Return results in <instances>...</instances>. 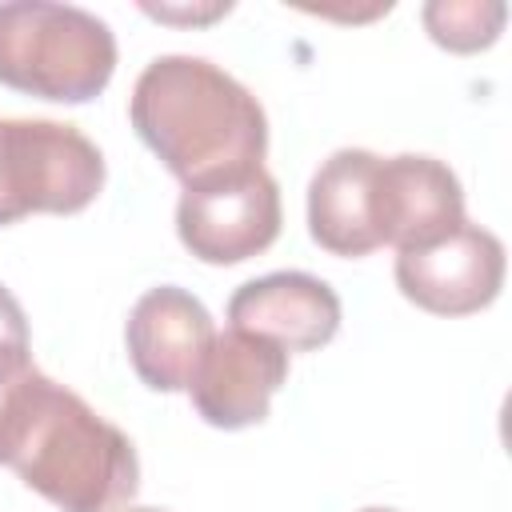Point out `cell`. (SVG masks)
<instances>
[{"label":"cell","mask_w":512,"mask_h":512,"mask_svg":"<svg viewBox=\"0 0 512 512\" xmlns=\"http://www.w3.org/2000/svg\"><path fill=\"white\" fill-rule=\"evenodd\" d=\"M360 512H396V508H360Z\"/></svg>","instance_id":"2e32d148"},{"label":"cell","mask_w":512,"mask_h":512,"mask_svg":"<svg viewBox=\"0 0 512 512\" xmlns=\"http://www.w3.org/2000/svg\"><path fill=\"white\" fill-rule=\"evenodd\" d=\"M32 340H28V316L20 308V300L0 284V380L16 376L20 368L32 364L28 356Z\"/></svg>","instance_id":"4fadbf2b"},{"label":"cell","mask_w":512,"mask_h":512,"mask_svg":"<svg viewBox=\"0 0 512 512\" xmlns=\"http://www.w3.org/2000/svg\"><path fill=\"white\" fill-rule=\"evenodd\" d=\"M216 328L212 312L176 284L148 288L128 312V360L152 392H188Z\"/></svg>","instance_id":"9c48e42d"},{"label":"cell","mask_w":512,"mask_h":512,"mask_svg":"<svg viewBox=\"0 0 512 512\" xmlns=\"http://www.w3.org/2000/svg\"><path fill=\"white\" fill-rule=\"evenodd\" d=\"M504 244L496 232L464 220L432 244L396 252V288L432 316H472L504 288Z\"/></svg>","instance_id":"8992f818"},{"label":"cell","mask_w":512,"mask_h":512,"mask_svg":"<svg viewBox=\"0 0 512 512\" xmlns=\"http://www.w3.org/2000/svg\"><path fill=\"white\" fill-rule=\"evenodd\" d=\"M288 380V352L264 336L228 328L216 332L200 356L188 396L204 424L236 432L268 416L272 396Z\"/></svg>","instance_id":"52a82bcc"},{"label":"cell","mask_w":512,"mask_h":512,"mask_svg":"<svg viewBox=\"0 0 512 512\" xmlns=\"http://www.w3.org/2000/svg\"><path fill=\"white\" fill-rule=\"evenodd\" d=\"M128 120L180 184L256 168L268 152L260 100L204 56H156L132 84Z\"/></svg>","instance_id":"7a4b0ae2"},{"label":"cell","mask_w":512,"mask_h":512,"mask_svg":"<svg viewBox=\"0 0 512 512\" xmlns=\"http://www.w3.org/2000/svg\"><path fill=\"white\" fill-rule=\"evenodd\" d=\"M0 464L60 512H120L140 488L132 440L36 364L0 380Z\"/></svg>","instance_id":"6da1fadb"},{"label":"cell","mask_w":512,"mask_h":512,"mask_svg":"<svg viewBox=\"0 0 512 512\" xmlns=\"http://www.w3.org/2000/svg\"><path fill=\"white\" fill-rule=\"evenodd\" d=\"M176 236L204 264H244L280 236V184L256 164L244 172L184 184L176 200Z\"/></svg>","instance_id":"5b68a950"},{"label":"cell","mask_w":512,"mask_h":512,"mask_svg":"<svg viewBox=\"0 0 512 512\" xmlns=\"http://www.w3.org/2000/svg\"><path fill=\"white\" fill-rule=\"evenodd\" d=\"M112 72L116 36L96 12L52 0L0 4V84L56 104H88Z\"/></svg>","instance_id":"3957f363"},{"label":"cell","mask_w":512,"mask_h":512,"mask_svg":"<svg viewBox=\"0 0 512 512\" xmlns=\"http://www.w3.org/2000/svg\"><path fill=\"white\" fill-rule=\"evenodd\" d=\"M100 188L104 156L76 124L0 116V228L32 212H84Z\"/></svg>","instance_id":"277c9868"},{"label":"cell","mask_w":512,"mask_h":512,"mask_svg":"<svg viewBox=\"0 0 512 512\" xmlns=\"http://www.w3.org/2000/svg\"><path fill=\"white\" fill-rule=\"evenodd\" d=\"M372 220L380 248L392 244L396 252H404L432 244L468 220L460 176L436 156H380L372 176Z\"/></svg>","instance_id":"ba28073f"},{"label":"cell","mask_w":512,"mask_h":512,"mask_svg":"<svg viewBox=\"0 0 512 512\" xmlns=\"http://www.w3.org/2000/svg\"><path fill=\"white\" fill-rule=\"evenodd\" d=\"M424 32L432 44L448 52H484L500 40V28L508 20V4L500 0H428L420 8Z\"/></svg>","instance_id":"7c38bea8"},{"label":"cell","mask_w":512,"mask_h":512,"mask_svg":"<svg viewBox=\"0 0 512 512\" xmlns=\"http://www.w3.org/2000/svg\"><path fill=\"white\" fill-rule=\"evenodd\" d=\"M376 152L336 148L308 180V232L332 256H368L380 248L372 220Z\"/></svg>","instance_id":"8fae6325"},{"label":"cell","mask_w":512,"mask_h":512,"mask_svg":"<svg viewBox=\"0 0 512 512\" xmlns=\"http://www.w3.org/2000/svg\"><path fill=\"white\" fill-rule=\"evenodd\" d=\"M228 320L284 352H316L340 332V296L312 272H268L232 292Z\"/></svg>","instance_id":"30bf717a"},{"label":"cell","mask_w":512,"mask_h":512,"mask_svg":"<svg viewBox=\"0 0 512 512\" xmlns=\"http://www.w3.org/2000/svg\"><path fill=\"white\" fill-rule=\"evenodd\" d=\"M148 16H156V20H164V24H208V20H216V16H228L232 12V4L224 0V4H204V8H172V4H140Z\"/></svg>","instance_id":"5bb4252c"},{"label":"cell","mask_w":512,"mask_h":512,"mask_svg":"<svg viewBox=\"0 0 512 512\" xmlns=\"http://www.w3.org/2000/svg\"><path fill=\"white\" fill-rule=\"evenodd\" d=\"M124 512H164V508H124Z\"/></svg>","instance_id":"9a60e30c"}]
</instances>
